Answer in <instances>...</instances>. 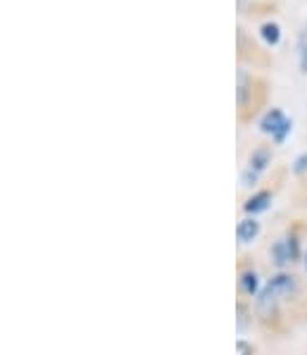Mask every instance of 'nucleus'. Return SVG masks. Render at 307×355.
Listing matches in <instances>:
<instances>
[{"mask_svg": "<svg viewBox=\"0 0 307 355\" xmlns=\"http://www.w3.org/2000/svg\"><path fill=\"white\" fill-rule=\"evenodd\" d=\"M270 98V81L265 76L248 72L240 64L236 72V114L240 124H248L260 114Z\"/></svg>", "mask_w": 307, "mask_h": 355, "instance_id": "nucleus-1", "label": "nucleus"}, {"mask_svg": "<svg viewBox=\"0 0 307 355\" xmlns=\"http://www.w3.org/2000/svg\"><path fill=\"white\" fill-rule=\"evenodd\" d=\"M295 291H298V279L293 275H286V272L274 275L255 300L257 320L265 327H274L279 322V315H281V303L293 298Z\"/></svg>", "mask_w": 307, "mask_h": 355, "instance_id": "nucleus-2", "label": "nucleus"}, {"mask_svg": "<svg viewBox=\"0 0 307 355\" xmlns=\"http://www.w3.org/2000/svg\"><path fill=\"white\" fill-rule=\"evenodd\" d=\"M272 160H274L272 146L260 144L257 148L250 150L248 162H245V169H243V174H240V184H243V187H255V184L260 182L262 174L270 169Z\"/></svg>", "mask_w": 307, "mask_h": 355, "instance_id": "nucleus-3", "label": "nucleus"}, {"mask_svg": "<svg viewBox=\"0 0 307 355\" xmlns=\"http://www.w3.org/2000/svg\"><path fill=\"white\" fill-rule=\"evenodd\" d=\"M290 129H293V122H290L286 114H283V110H279V107H270V110H265V114L260 117V131L272 136L274 144H283L286 136L290 134Z\"/></svg>", "mask_w": 307, "mask_h": 355, "instance_id": "nucleus-4", "label": "nucleus"}, {"mask_svg": "<svg viewBox=\"0 0 307 355\" xmlns=\"http://www.w3.org/2000/svg\"><path fill=\"white\" fill-rule=\"evenodd\" d=\"M272 260L277 267H288L293 262H298L300 258V241L295 234H286L283 239H279L277 243L272 245Z\"/></svg>", "mask_w": 307, "mask_h": 355, "instance_id": "nucleus-5", "label": "nucleus"}, {"mask_svg": "<svg viewBox=\"0 0 307 355\" xmlns=\"http://www.w3.org/2000/svg\"><path fill=\"white\" fill-rule=\"evenodd\" d=\"M270 205H272V191H255L243 203V210L248 217H255V215H260V212L270 210Z\"/></svg>", "mask_w": 307, "mask_h": 355, "instance_id": "nucleus-6", "label": "nucleus"}, {"mask_svg": "<svg viewBox=\"0 0 307 355\" xmlns=\"http://www.w3.org/2000/svg\"><path fill=\"white\" fill-rule=\"evenodd\" d=\"M260 222L255 220V217H245V220L238 222V227H236V234H238V241L240 243H253L257 236H260Z\"/></svg>", "mask_w": 307, "mask_h": 355, "instance_id": "nucleus-7", "label": "nucleus"}, {"mask_svg": "<svg viewBox=\"0 0 307 355\" xmlns=\"http://www.w3.org/2000/svg\"><path fill=\"white\" fill-rule=\"evenodd\" d=\"M245 43H248V36H245L243 29H238V60H240V62L245 60ZM250 51H253V67H260V64H270V58H267L265 53L260 51V46H257V43L250 46Z\"/></svg>", "mask_w": 307, "mask_h": 355, "instance_id": "nucleus-8", "label": "nucleus"}, {"mask_svg": "<svg viewBox=\"0 0 307 355\" xmlns=\"http://www.w3.org/2000/svg\"><path fill=\"white\" fill-rule=\"evenodd\" d=\"M260 38H262V43L265 46H279L281 43V26H279V21H272V19H267V21H262L260 24Z\"/></svg>", "mask_w": 307, "mask_h": 355, "instance_id": "nucleus-9", "label": "nucleus"}, {"mask_svg": "<svg viewBox=\"0 0 307 355\" xmlns=\"http://www.w3.org/2000/svg\"><path fill=\"white\" fill-rule=\"evenodd\" d=\"M238 284H240V291H243L245 296L253 298L257 293V288H260V277H257L255 270H243V272H240Z\"/></svg>", "mask_w": 307, "mask_h": 355, "instance_id": "nucleus-10", "label": "nucleus"}, {"mask_svg": "<svg viewBox=\"0 0 307 355\" xmlns=\"http://www.w3.org/2000/svg\"><path fill=\"white\" fill-rule=\"evenodd\" d=\"M295 48H298V67L300 74H307V21L300 26L298 31V41H295Z\"/></svg>", "mask_w": 307, "mask_h": 355, "instance_id": "nucleus-11", "label": "nucleus"}, {"mask_svg": "<svg viewBox=\"0 0 307 355\" xmlns=\"http://www.w3.org/2000/svg\"><path fill=\"white\" fill-rule=\"evenodd\" d=\"M236 355H255V346L245 341V338H238L236 341Z\"/></svg>", "mask_w": 307, "mask_h": 355, "instance_id": "nucleus-12", "label": "nucleus"}, {"mask_svg": "<svg viewBox=\"0 0 307 355\" xmlns=\"http://www.w3.org/2000/svg\"><path fill=\"white\" fill-rule=\"evenodd\" d=\"M293 172H295V177H303V174H307V153H303V155L295 157Z\"/></svg>", "mask_w": 307, "mask_h": 355, "instance_id": "nucleus-13", "label": "nucleus"}, {"mask_svg": "<svg viewBox=\"0 0 307 355\" xmlns=\"http://www.w3.org/2000/svg\"><path fill=\"white\" fill-rule=\"evenodd\" d=\"M305 272H307V255H305Z\"/></svg>", "mask_w": 307, "mask_h": 355, "instance_id": "nucleus-14", "label": "nucleus"}]
</instances>
